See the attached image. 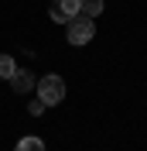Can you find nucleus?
Returning <instances> with one entry per match:
<instances>
[{"mask_svg": "<svg viewBox=\"0 0 147 151\" xmlns=\"http://www.w3.org/2000/svg\"><path fill=\"white\" fill-rule=\"evenodd\" d=\"M34 76L28 72V69H14V76H10V86H14V93H28V89H34Z\"/></svg>", "mask_w": 147, "mask_h": 151, "instance_id": "obj_4", "label": "nucleus"}, {"mask_svg": "<svg viewBox=\"0 0 147 151\" xmlns=\"http://www.w3.org/2000/svg\"><path fill=\"white\" fill-rule=\"evenodd\" d=\"M14 69H17V65H14V58H10V55H0V79H10Z\"/></svg>", "mask_w": 147, "mask_h": 151, "instance_id": "obj_7", "label": "nucleus"}, {"mask_svg": "<svg viewBox=\"0 0 147 151\" xmlns=\"http://www.w3.org/2000/svg\"><path fill=\"white\" fill-rule=\"evenodd\" d=\"M38 100L45 106H55V103H62L65 100V79L62 76H45V79H38Z\"/></svg>", "mask_w": 147, "mask_h": 151, "instance_id": "obj_1", "label": "nucleus"}, {"mask_svg": "<svg viewBox=\"0 0 147 151\" xmlns=\"http://www.w3.org/2000/svg\"><path fill=\"white\" fill-rule=\"evenodd\" d=\"M92 35H96V24H92V17H86V14H75V17L69 21V45H89Z\"/></svg>", "mask_w": 147, "mask_h": 151, "instance_id": "obj_2", "label": "nucleus"}, {"mask_svg": "<svg viewBox=\"0 0 147 151\" xmlns=\"http://www.w3.org/2000/svg\"><path fill=\"white\" fill-rule=\"evenodd\" d=\"M48 14H51V21H55V24H69V21L79 14V0H51Z\"/></svg>", "mask_w": 147, "mask_h": 151, "instance_id": "obj_3", "label": "nucleus"}, {"mask_svg": "<svg viewBox=\"0 0 147 151\" xmlns=\"http://www.w3.org/2000/svg\"><path fill=\"white\" fill-rule=\"evenodd\" d=\"M14 151H45V141L31 134V137H21V141H17V148H14Z\"/></svg>", "mask_w": 147, "mask_h": 151, "instance_id": "obj_5", "label": "nucleus"}, {"mask_svg": "<svg viewBox=\"0 0 147 151\" xmlns=\"http://www.w3.org/2000/svg\"><path fill=\"white\" fill-rule=\"evenodd\" d=\"M103 10V0H79V14H86V17H96Z\"/></svg>", "mask_w": 147, "mask_h": 151, "instance_id": "obj_6", "label": "nucleus"}]
</instances>
